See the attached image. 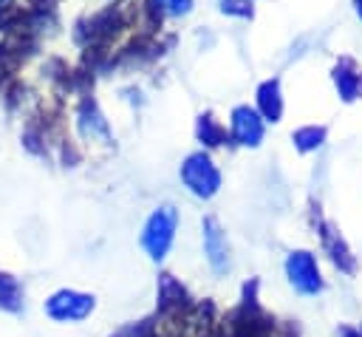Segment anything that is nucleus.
I'll use <instances>...</instances> for the list:
<instances>
[{
	"mask_svg": "<svg viewBox=\"0 0 362 337\" xmlns=\"http://www.w3.org/2000/svg\"><path fill=\"white\" fill-rule=\"evenodd\" d=\"M93 312V297L74 289H59L45 300V314L57 323H76Z\"/></svg>",
	"mask_w": 362,
	"mask_h": 337,
	"instance_id": "obj_2",
	"label": "nucleus"
},
{
	"mask_svg": "<svg viewBox=\"0 0 362 337\" xmlns=\"http://www.w3.org/2000/svg\"><path fill=\"white\" fill-rule=\"evenodd\" d=\"M272 331H274V320L249 295L238 309H232L223 317V337H272Z\"/></svg>",
	"mask_w": 362,
	"mask_h": 337,
	"instance_id": "obj_1",
	"label": "nucleus"
},
{
	"mask_svg": "<svg viewBox=\"0 0 362 337\" xmlns=\"http://www.w3.org/2000/svg\"><path fill=\"white\" fill-rule=\"evenodd\" d=\"M201 136H204V142L206 144H221V139H223V130L206 116V119H201Z\"/></svg>",
	"mask_w": 362,
	"mask_h": 337,
	"instance_id": "obj_12",
	"label": "nucleus"
},
{
	"mask_svg": "<svg viewBox=\"0 0 362 337\" xmlns=\"http://www.w3.org/2000/svg\"><path fill=\"white\" fill-rule=\"evenodd\" d=\"M322 229H325V232H322V244H325V249H328L331 261H334L339 269H345V272H354V255H351V252H348V246L342 244L339 232H337L331 224H325Z\"/></svg>",
	"mask_w": 362,
	"mask_h": 337,
	"instance_id": "obj_9",
	"label": "nucleus"
},
{
	"mask_svg": "<svg viewBox=\"0 0 362 337\" xmlns=\"http://www.w3.org/2000/svg\"><path fill=\"white\" fill-rule=\"evenodd\" d=\"M232 130H235V136H238L243 144H257V139L263 136L260 119H257V116H255L249 108H238V110H235Z\"/></svg>",
	"mask_w": 362,
	"mask_h": 337,
	"instance_id": "obj_8",
	"label": "nucleus"
},
{
	"mask_svg": "<svg viewBox=\"0 0 362 337\" xmlns=\"http://www.w3.org/2000/svg\"><path fill=\"white\" fill-rule=\"evenodd\" d=\"M286 275H288L291 286L297 292H303V295H314V292L322 289L320 269H317L311 252H291L288 261H286Z\"/></svg>",
	"mask_w": 362,
	"mask_h": 337,
	"instance_id": "obj_5",
	"label": "nucleus"
},
{
	"mask_svg": "<svg viewBox=\"0 0 362 337\" xmlns=\"http://www.w3.org/2000/svg\"><path fill=\"white\" fill-rule=\"evenodd\" d=\"M342 337H362V329H342Z\"/></svg>",
	"mask_w": 362,
	"mask_h": 337,
	"instance_id": "obj_15",
	"label": "nucleus"
},
{
	"mask_svg": "<svg viewBox=\"0 0 362 337\" xmlns=\"http://www.w3.org/2000/svg\"><path fill=\"white\" fill-rule=\"evenodd\" d=\"M320 139H322V130H317V127H308V130H300V133H297V144H300L303 150L320 144Z\"/></svg>",
	"mask_w": 362,
	"mask_h": 337,
	"instance_id": "obj_13",
	"label": "nucleus"
},
{
	"mask_svg": "<svg viewBox=\"0 0 362 337\" xmlns=\"http://www.w3.org/2000/svg\"><path fill=\"white\" fill-rule=\"evenodd\" d=\"M260 105H263V113L274 122L280 116V96H277V82H266L260 88Z\"/></svg>",
	"mask_w": 362,
	"mask_h": 337,
	"instance_id": "obj_11",
	"label": "nucleus"
},
{
	"mask_svg": "<svg viewBox=\"0 0 362 337\" xmlns=\"http://www.w3.org/2000/svg\"><path fill=\"white\" fill-rule=\"evenodd\" d=\"M173 232H175V210L173 207H161L158 212L150 215V221L144 224L141 232V244L150 252V258H164L170 244H173Z\"/></svg>",
	"mask_w": 362,
	"mask_h": 337,
	"instance_id": "obj_3",
	"label": "nucleus"
},
{
	"mask_svg": "<svg viewBox=\"0 0 362 337\" xmlns=\"http://www.w3.org/2000/svg\"><path fill=\"white\" fill-rule=\"evenodd\" d=\"M23 303V295H20V283L11 278V275H0V309H8V312H17Z\"/></svg>",
	"mask_w": 362,
	"mask_h": 337,
	"instance_id": "obj_10",
	"label": "nucleus"
},
{
	"mask_svg": "<svg viewBox=\"0 0 362 337\" xmlns=\"http://www.w3.org/2000/svg\"><path fill=\"white\" fill-rule=\"evenodd\" d=\"M204 249H206L209 263L221 272L226 266V241H223V232H221V227H218L215 218H206L204 221Z\"/></svg>",
	"mask_w": 362,
	"mask_h": 337,
	"instance_id": "obj_7",
	"label": "nucleus"
},
{
	"mask_svg": "<svg viewBox=\"0 0 362 337\" xmlns=\"http://www.w3.org/2000/svg\"><path fill=\"white\" fill-rule=\"evenodd\" d=\"M158 312L161 314H184V312H189V297H187L184 286L178 280H173V275H161V283H158Z\"/></svg>",
	"mask_w": 362,
	"mask_h": 337,
	"instance_id": "obj_6",
	"label": "nucleus"
},
{
	"mask_svg": "<svg viewBox=\"0 0 362 337\" xmlns=\"http://www.w3.org/2000/svg\"><path fill=\"white\" fill-rule=\"evenodd\" d=\"M356 3H359V14H362V0H356Z\"/></svg>",
	"mask_w": 362,
	"mask_h": 337,
	"instance_id": "obj_16",
	"label": "nucleus"
},
{
	"mask_svg": "<svg viewBox=\"0 0 362 337\" xmlns=\"http://www.w3.org/2000/svg\"><path fill=\"white\" fill-rule=\"evenodd\" d=\"M181 178L195 195H204V198H209L221 184V176L206 156H189L187 164L181 167Z\"/></svg>",
	"mask_w": 362,
	"mask_h": 337,
	"instance_id": "obj_4",
	"label": "nucleus"
},
{
	"mask_svg": "<svg viewBox=\"0 0 362 337\" xmlns=\"http://www.w3.org/2000/svg\"><path fill=\"white\" fill-rule=\"evenodd\" d=\"M158 3L170 11H187L189 8V0H158Z\"/></svg>",
	"mask_w": 362,
	"mask_h": 337,
	"instance_id": "obj_14",
	"label": "nucleus"
}]
</instances>
